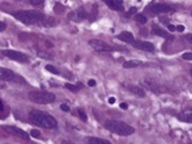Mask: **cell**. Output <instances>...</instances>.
<instances>
[{"instance_id": "35", "label": "cell", "mask_w": 192, "mask_h": 144, "mask_svg": "<svg viewBox=\"0 0 192 144\" xmlns=\"http://www.w3.org/2000/svg\"><path fill=\"white\" fill-rule=\"evenodd\" d=\"M187 39L192 43V34H189V35H187Z\"/></svg>"}, {"instance_id": "9", "label": "cell", "mask_w": 192, "mask_h": 144, "mask_svg": "<svg viewBox=\"0 0 192 144\" xmlns=\"http://www.w3.org/2000/svg\"><path fill=\"white\" fill-rule=\"evenodd\" d=\"M132 45L135 47V49L145 51V52H154V51H155V46H154V44L153 43H151V42L134 41L132 43Z\"/></svg>"}, {"instance_id": "29", "label": "cell", "mask_w": 192, "mask_h": 144, "mask_svg": "<svg viewBox=\"0 0 192 144\" xmlns=\"http://www.w3.org/2000/svg\"><path fill=\"white\" fill-rule=\"evenodd\" d=\"M176 31L180 32V33L184 32V26L183 25H178V26H176Z\"/></svg>"}, {"instance_id": "4", "label": "cell", "mask_w": 192, "mask_h": 144, "mask_svg": "<svg viewBox=\"0 0 192 144\" xmlns=\"http://www.w3.org/2000/svg\"><path fill=\"white\" fill-rule=\"evenodd\" d=\"M28 98L33 103L41 104V105H47L52 104L56 100V96L53 92L45 91V90H33L28 92Z\"/></svg>"}, {"instance_id": "32", "label": "cell", "mask_w": 192, "mask_h": 144, "mask_svg": "<svg viewBox=\"0 0 192 144\" xmlns=\"http://www.w3.org/2000/svg\"><path fill=\"white\" fill-rule=\"evenodd\" d=\"M168 28H169V31H170V32H174V31H176V26H174V25H169V26H168Z\"/></svg>"}, {"instance_id": "3", "label": "cell", "mask_w": 192, "mask_h": 144, "mask_svg": "<svg viewBox=\"0 0 192 144\" xmlns=\"http://www.w3.org/2000/svg\"><path fill=\"white\" fill-rule=\"evenodd\" d=\"M104 128L120 136H128L135 133V128L133 126L120 121H108L104 123Z\"/></svg>"}, {"instance_id": "24", "label": "cell", "mask_w": 192, "mask_h": 144, "mask_svg": "<svg viewBox=\"0 0 192 144\" xmlns=\"http://www.w3.org/2000/svg\"><path fill=\"white\" fill-rule=\"evenodd\" d=\"M78 113H79L80 119H81L82 122H87V119H88V117H87V114H85L84 111H82V109H79V111H78Z\"/></svg>"}, {"instance_id": "27", "label": "cell", "mask_w": 192, "mask_h": 144, "mask_svg": "<svg viewBox=\"0 0 192 144\" xmlns=\"http://www.w3.org/2000/svg\"><path fill=\"white\" fill-rule=\"evenodd\" d=\"M30 135L33 136V137L38 139V137H41V132L37 131V130H32V131H30Z\"/></svg>"}, {"instance_id": "25", "label": "cell", "mask_w": 192, "mask_h": 144, "mask_svg": "<svg viewBox=\"0 0 192 144\" xmlns=\"http://www.w3.org/2000/svg\"><path fill=\"white\" fill-rule=\"evenodd\" d=\"M136 13H137V8H136V7H132V8H129V10L126 13V17H130V16H133V15H136Z\"/></svg>"}, {"instance_id": "28", "label": "cell", "mask_w": 192, "mask_h": 144, "mask_svg": "<svg viewBox=\"0 0 192 144\" xmlns=\"http://www.w3.org/2000/svg\"><path fill=\"white\" fill-rule=\"evenodd\" d=\"M61 109L63 111H70V107L66 105V104H62V105H61Z\"/></svg>"}, {"instance_id": "37", "label": "cell", "mask_w": 192, "mask_h": 144, "mask_svg": "<svg viewBox=\"0 0 192 144\" xmlns=\"http://www.w3.org/2000/svg\"><path fill=\"white\" fill-rule=\"evenodd\" d=\"M19 1H20V0H19Z\"/></svg>"}, {"instance_id": "5", "label": "cell", "mask_w": 192, "mask_h": 144, "mask_svg": "<svg viewBox=\"0 0 192 144\" xmlns=\"http://www.w3.org/2000/svg\"><path fill=\"white\" fill-rule=\"evenodd\" d=\"M89 45L92 49H94L97 52H114V51H117L116 47L111 46L110 44L104 41H100V39H90Z\"/></svg>"}, {"instance_id": "19", "label": "cell", "mask_w": 192, "mask_h": 144, "mask_svg": "<svg viewBox=\"0 0 192 144\" xmlns=\"http://www.w3.org/2000/svg\"><path fill=\"white\" fill-rule=\"evenodd\" d=\"M64 87H65L66 89H69L70 91H72V92H78L80 90V89L82 88V85L81 83H79L78 86H75V85H71V83H65L64 85Z\"/></svg>"}, {"instance_id": "15", "label": "cell", "mask_w": 192, "mask_h": 144, "mask_svg": "<svg viewBox=\"0 0 192 144\" xmlns=\"http://www.w3.org/2000/svg\"><path fill=\"white\" fill-rule=\"evenodd\" d=\"M152 34H153V35L159 36V37H163V39H173V36H171L168 32L164 31L163 28L159 27L157 25H154L153 27H152Z\"/></svg>"}, {"instance_id": "16", "label": "cell", "mask_w": 192, "mask_h": 144, "mask_svg": "<svg viewBox=\"0 0 192 144\" xmlns=\"http://www.w3.org/2000/svg\"><path fill=\"white\" fill-rule=\"evenodd\" d=\"M126 88L128 89L129 91L133 92L134 95H136V96H138V97L140 98H144L145 97V90L144 89H142L140 87L138 86H135V85H127Z\"/></svg>"}, {"instance_id": "30", "label": "cell", "mask_w": 192, "mask_h": 144, "mask_svg": "<svg viewBox=\"0 0 192 144\" xmlns=\"http://www.w3.org/2000/svg\"><path fill=\"white\" fill-rule=\"evenodd\" d=\"M88 85L90 87H94V86H96V80H93V79H90V80L88 81Z\"/></svg>"}, {"instance_id": "10", "label": "cell", "mask_w": 192, "mask_h": 144, "mask_svg": "<svg viewBox=\"0 0 192 144\" xmlns=\"http://www.w3.org/2000/svg\"><path fill=\"white\" fill-rule=\"evenodd\" d=\"M149 8L154 14H165V13L173 11L172 7L169 5H165V3H152L149 6Z\"/></svg>"}, {"instance_id": "36", "label": "cell", "mask_w": 192, "mask_h": 144, "mask_svg": "<svg viewBox=\"0 0 192 144\" xmlns=\"http://www.w3.org/2000/svg\"><path fill=\"white\" fill-rule=\"evenodd\" d=\"M191 73H192V71H191Z\"/></svg>"}, {"instance_id": "34", "label": "cell", "mask_w": 192, "mask_h": 144, "mask_svg": "<svg viewBox=\"0 0 192 144\" xmlns=\"http://www.w3.org/2000/svg\"><path fill=\"white\" fill-rule=\"evenodd\" d=\"M120 108H121V109H127V108H128V104H127V103H121L120 104Z\"/></svg>"}, {"instance_id": "2", "label": "cell", "mask_w": 192, "mask_h": 144, "mask_svg": "<svg viewBox=\"0 0 192 144\" xmlns=\"http://www.w3.org/2000/svg\"><path fill=\"white\" fill-rule=\"evenodd\" d=\"M28 118L33 124L44 128H55L58 126V121L55 119V117L45 113V111H37V109L30 111Z\"/></svg>"}, {"instance_id": "33", "label": "cell", "mask_w": 192, "mask_h": 144, "mask_svg": "<svg viewBox=\"0 0 192 144\" xmlns=\"http://www.w3.org/2000/svg\"><path fill=\"white\" fill-rule=\"evenodd\" d=\"M116 101V98L115 97H110L109 99H108V103L110 104V105H113V104H115Z\"/></svg>"}, {"instance_id": "13", "label": "cell", "mask_w": 192, "mask_h": 144, "mask_svg": "<svg viewBox=\"0 0 192 144\" xmlns=\"http://www.w3.org/2000/svg\"><path fill=\"white\" fill-rule=\"evenodd\" d=\"M104 3H106L111 10L121 11L124 9V1L123 0H104Z\"/></svg>"}, {"instance_id": "22", "label": "cell", "mask_w": 192, "mask_h": 144, "mask_svg": "<svg viewBox=\"0 0 192 144\" xmlns=\"http://www.w3.org/2000/svg\"><path fill=\"white\" fill-rule=\"evenodd\" d=\"M45 69H46L48 72H51V73H53V75H58V73H60L58 70L56 69L55 67H53L52 64H47L46 67H45Z\"/></svg>"}, {"instance_id": "20", "label": "cell", "mask_w": 192, "mask_h": 144, "mask_svg": "<svg viewBox=\"0 0 192 144\" xmlns=\"http://www.w3.org/2000/svg\"><path fill=\"white\" fill-rule=\"evenodd\" d=\"M87 142L89 143H104V144H110L109 141L104 139H98V137H88L87 139Z\"/></svg>"}, {"instance_id": "8", "label": "cell", "mask_w": 192, "mask_h": 144, "mask_svg": "<svg viewBox=\"0 0 192 144\" xmlns=\"http://www.w3.org/2000/svg\"><path fill=\"white\" fill-rule=\"evenodd\" d=\"M140 85L144 86L145 88H147L148 90H151L152 92H155V94H161V92H165L164 88H162V86H159L157 85L155 81H152V80H143L140 81Z\"/></svg>"}, {"instance_id": "17", "label": "cell", "mask_w": 192, "mask_h": 144, "mask_svg": "<svg viewBox=\"0 0 192 144\" xmlns=\"http://www.w3.org/2000/svg\"><path fill=\"white\" fill-rule=\"evenodd\" d=\"M117 37H118V39H120V41L125 42V43H130V44L135 41L134 35H133L130 32H121Z\"/></svg>"}, {"instance_id": "1", "label": "cell", "mask_w": 192, "mask_h": 144, "mask_svg": "<svg viewBox=\"0 0 192 144\" xmlns=\"http://www.w3.org/2000/svg\"><path fill=\"white\" fill-rule=\"evenodd\" d=\"M13 16L17 20L24 23L25 25H37L41 27H54L58 22L53 18L39 13L37 10H18L13 13Z\"/></svg>"}, {"instance_id": "12", "label": "cell", "mask_w": 192, "mask_h": 144, "mask_svg": "<svg viewBox=\"0 0 192 144\" xmlns=\"http://www.w3.org/2000/svg\"><path fill=\"white\" fill-rule=\"evenodd\" d=\"M0 78L3 81H14L15 79H17V75H15L14 71H11L10 69L7 68H1L0 69Z\"/></svg>"}, {"instance_id": "31", "label": "cell", "mask_w": 192, "mask_h": 144, "mask_svg": "<svg viewBox=\"0 0 192 144\" xmlns=\"http://www.w3.org/2000/svg\"><path fill=\"white\" fill-rule=\"evenodd\" d=\"M6 29V24L3 22L0 23V32H3Z\"/></svg>"}, {"instance_id": "18", "label": "cell", "mask_w": 192, "mask_h": 144, "mask_svg": "<svg viewBox=\"0 0 192 144\" xmlns=\"http://www.w3.org/2000/svg\"><path fill=\"white\" fill-rule=\"evenodd\" d=\"M142 63H143V62L139 61V60H129V61H126L123 64V67L125 68V69H132V68L139 67Z\"/></svg>"}, {"instance_id": "21", "label": "cell", "mask_w": 192, "mask_h": 144, "mask_svg": "<svg viewBox=\"0 0 192 144\" xmlns=\"http://www.w3.org/2000/svg\"><path fill=\"white\" fill-rule=\"evenodd\" d=\"M135 19H136V22L140 23V24H146L147 23V18L143 14H136L135 15Z\"/></svg>"}, {"instance_id": "11", "label": "cell", "mask_w": 192, "mask_h": 144, "mask_svg": "<svg viewBox=\"0 0 192 144\" xmlns=\"http://www.w3.org/2000/svg\"><path fill=\"white\" fill-rule=\"evenodd\" d=\"M6 131L7 132H9V133H11L13 135H16V136H19V137H22L23 140H29V135H28V133H26L25 131L20 130V128H18L17 126H10V125H6L5 127Z\"/></svg>"}, {"instance_id": "26", "label": "cell", "mask_w": 192, "mask_h": 144, "mask_svg": "<svg viewBox=\"0 0 192 144\" xmlns=\"http://www.w3.org/2000/svg\"><path fill=\"white\" fill-rule=\"evenodd\" d=\"M182 59L185 60V61H192V53L190 52L184 53V54H182Z\"/></svg>"}, {"instance_id": "14", "label": "cell", "mask_w": 192, "mask_h": 144, "mask_svg": "<svg viewBox=\"0 0 192 144\" xmlns=\"http://www.w3.org/2000/svg\"><path fill=\"white\" fill-rule=\"evenodd\" d=\"M178 119L184 123H192V108H187L178 115Z\"/></svg>"}, {"instance_id": "7", "label": "cell", "mask_w": 192, "mask_h": 144, "mask_svg": "<svg viewBox=\"0 0 192 144\" xmlns=\"http://www.w3.org/2000/svg\"><path fill=\"white\" fill-rule=\"evenodd\" d=\"M68 17H69V19L74 20V22H81V20L88 18L89 14L83 7H80L75 11H70L68 14Z\"/></svg>"}, {"instance_id": "23", "label": "cell", "mask_w": 192, "mask_h": 144, "mask_svg": "<svg viewBox=\"0 0 192 144\" xmlns=\"http://www.w3.org/2000/svg\"><path fill=\"white\" fill-rule=\"evenodd\" d=\"M30 5H33L34 7H42L44 5L45 0H29Z\"/></svg>"}, {"instance_id": "6", "label": "cell", "mask_w": 192, "mask_h": 144, "mask_svg": "<svg viewBox=\"0 0 192 144\" xmlns=\"http://www.w3.org/2000/svg\"><path fill=\"white\" fill-rule=\"evenodd\" d=\"M1 54L6 58L10 59V60H14L17 62H27L28 61V56L26 54L22 52H18V51H14V50H3L1 51Z\"/></svg>"}]
</instances>
